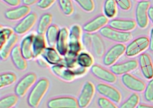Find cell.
Segmentation results:
<instances>
[{
    "instance_id": "cell-1",
    "label": "cell",
    "mask_w": 153,
    "mask_h": 108,
    "mask_svg": "<svg viewBox=\"0 0 153 108\" xmlns=\"http://www.w3.org/2000/svg\"><path fill=\"white\" fill-rule=\"evenodd\" d=\"M49 85V81L46 78H42L35 83L27 98V103L31 107L35 108L38 107L48 91Z\"/></svg>"
},
{
    "instance_id": "cell-2",
    "label": "cell",
    "mask_w": 153,
    "mask_h": 108,
    "mask_svg": "<svg viewBox=\"0 0 153 108\" xmlns=\"http://www.w3.org/2000/svg\"><path fill=\"white\" fill-rule=\"evenodd\" d=\"M82 31L79 25H74L69 31L68 39V50L66 55L76 58L81 50Z\"/></svg>"
},
{
    "instance_id": "cell-3",
    "label": "cell",
    "mask_w": 153,
    "mask_h": 108,
    "mask_svg": "<svg viewBox=\"0 0 153 108\" xmlns=\"http://www.w3.org/2000/svg\"><path fill=\"white\" fill-rule=\"evenodd\" d=\"M100 34L104 38L118 43H124L132 38L130 32H123L105 26L99 30Z\"/></svg>"
},
{
    "instance_id": "cell-4",
    "label": "cell",
    "mask_w": 153,
    "mask_h": 108,
    "mask_svg": "<svg viewBox=\"0 0 153 108\" xmlns=\"http://www.w3.org/2000/svg\"><path fill=\"white\" fill-rule=\"evenodd\" d=\"M149 40L146 37H139L131 42L126 47L125 53L128 57H134L149 47Z\"/></svg>"
},
{
    "instance_id": "cell-5",
    "label": "cell",
    "mask_w": 153,
    "mask_h": 108,
    "mask_svg": "<svg viewBox=\"0 0 153 108\" xmlns=\"http://www.w3.org/2000/svg\"><path fill=\"white\" fill-rule=\"evenodd\" d=\"M150 7V2L148 1H139L136 5L135 10L136 22L137 26L144 29L148 25L149 17L148 11Z\"/></svg>"
},
{
    "instance_id": "cell-6",
    "label": "cell",
    "mask_w": 153,
    "mask_h": 108,
    "mask_svg": "<svg viewBox=\"0 0 153 108\" xmlns=\"http://www.w3.org/2000/svg\"><path fill=\"white\" fill-rule=\"evenodd\" d=\"M126 47L123 43H117L112 46L104 55L103 63L106 66H111L125 53Z\"/></svg>"
},
{
    "instance_id": "cell-7",
    "label": "cell",
    "mask_w": 153,
    "mask_h": 108,
    "mask_svg": "<svg viewBox=\"0 0 153 108\" xmlns=\"http://www.w3.org/2000/svg\"><path fill=\"white\" fill-rule=\"evenodd\" d=\"M94 92L95 87L93 83L90 81L85 82L77 99L79 108H85L90 104L94 95Z\"/></svg>"
},
{
    "instance_id": "cell-8",
    "label": "cell",
    "mask_w": 153,
    "mask_h": 108,
    "mask_svg": "<svg viewBox=\"0 0 153 108\" xmlns=\"http://www.w3.org/2000/svg\"><path fill=\"white\" fill-rule=\"evenodd\" d=\"M48 108H79L78 100L71 96H63L52 98L47 103Z\"/></svg>"
},
{
    "instance_id": "cell-9",
    "label": "cell",
    "mask_w": 153,
    "mask_h": 108,
    "mask_svg": "<svg viewBox=\"0 0 153 108\" xmlns=\"http://www.w3.org/2000/svg\"><path fill=\"white\" fill-rule=\"evenodd\" d=\"M36 75L34 73H29L23 77L17 83L14 92L19 97H23L29 89L33 85L36 80Z\"/></svg>"
},
{
    "instance_id": "cell-10",
    "label": "cell",
    "mask_w": 153,
    "mask_h": 108,
    "mask_svg": "<svg viewBox=\"0 0 153 108\" xmlns=\"http://www.w3.org/2000/svg\"><path fill=\"white\" fill-rule=\"evenodd\" d=\"M96 89L100 95L113 102L118 103L121 101V95L120 91L112 86L100 83L96 85Z\"/></svg>"
},
{
    "instance_id": "cell-11",
    "label": "cell",
    "mask_w": 153,
    "mask_h": 108,
    "mask_svg": "<svg viewBox=\"0 0 153 108\" xmlns=\"http://www.w3.org/2000/svg\"><path fill=\"white\" fill-rule=\"evenodd\" d=\"M37 20V15L35 13H30L14 26L13 30L17 35H23L27 32L35 25Z\"/></svg>"
},
{
    "instance_id": "cell-12",
    "label": "cell",
    "mask_w": 153,
    "mask_h": 108,
    "mask_svg": "<svg viewBox=\"0 0 153 108\" xmlns=\"http://www.w3.org/2000/svg\"><path fill=\"white\" fill-rule=\"evenodd\" d=\"M121 81L126 88L134 92H143L146 88L145 84L142 80L129 73L123 74Z\"/></svg>"
},
{
    "instance_id": "cell-13",
    "label": "cell",
    "mask_w": 153,
    "mask_h": 108,
    "mask_svg": "<svg viewBox=\"0 0 153 108\" xmlns=\"http://www.w3.org/2000/svg\"><path fill=\"white\" fill-rule=\"evenodd\" d=\"M91 71L95 77L107 83H112L117 80L115 74L111 71L97 64H93L91 66Z\"/></svg>"
},
{
    "instance_id": "cell-14",
    "label": "cell",
    "mask_w": 153,
    "mask_h": 108,
    "mask_svg": "<svg viewBox=\"0 0 153 108\" xmlns=\"http://www.w3.org/2000/svg\"><path fill=\"white\" fill-rule=\"evenodd\" d=\"M137 67V61L135 59H131L124 62L114 64L110 66V70L115 75H123L134 70Z\"/></svg>"
},
{
    "instance_id": "cell-15",
    "label": "cell",
    "mask_w": 153,
    "mask_h": 108,
    "mask_svg": "<svg viewBox=\"0 0 153 108\" xmlns=\"http://www.w3.org/2000/svg\"><path fill=\"white\" fill-rule=\"evenodd\" d=\"M30 12L29 6L26 5H22L15 7L13 8L7 10L5 13V17L10 20H22Z\"/></svg>"
},
{
    "instance_id": "cell-16",
    "label": "cell",
    "mask_w": 153,
    "mask_h": 108,
    "mask_svg": "<svg viewBox=\"0 0 153 108\" xmlns=\"http://www.w3.org/2000/svg\"><path fill=\"white\" fill-rule=\"evenodd\" d=\"M108 22V18L105 15H99L86 23L82 27L85 32L93 33L105 26Z\"/></svg>"
},
{
    "instance_id": "cell-17",
    "label": "cell",
    "mask_w": 153,
    "mask_h": 108,
    "mask_svg": "<svg viewBox=\"0 0 153 108\" xmlns=\"http://www.w3.org/2000/svg\"><path fill=\"white\" fill-rule=\"evenodd\" d=\"M69 32L68 28L63 27L60 29L56 44V48L59 53L64 56L68 50V39Z\"/></svg>"
},
{
    "instance_id": "cell-18",
    "label": "cell",
    "mask_w": 153,
    "mask_h": 108,
    "mask_svg": "<svg viewBox=\"0 0 153 108\" xmlns=\"http://www.w3.org/2000/svg\"><path fill=\"white\" fill-rule=\"evenodd\" d=\"M136 22L133 20L115 19L110 20L108 23L111 28L123 32H129L133 30L136 26Z\"/></svg>"
},
{
    "instance_id": "cell-19",
    "label": "cell",
    "mask_w": 153,
    "mask_h": 108,
    "mask_svg": "<svg viewBox=\"0 0 153 108\" xmlns=\"http://www.w3.org/2000/svg\"><path fill=\"white\" fill-rule=\"evenodd\" d=\"M105 45L100 37L94 33H91L89 49H91L97 58H102L105 54Z\"/></svg>"
},
{
    "instance_id": "cell-20",
    "label": "cell",
    "mask_w": 153,
    "mask_h": 108,
    "mask_svg": "<svg viewBox=\"0 0 153 108\" xmlns=\"http://www.w3.org/2000/svg\"><path fill=\"white\" fill-rule=\"evenodd\" d=\"M139 64L143 76L147 79L153 77V64L150 56L146 53H142L139 58Z\"/></svg>"
},
{
    "instance_id": "cell-21",
    "label": "cell",
    "mask_w": 153,
    "mask_h": 108,
    "mask_svg": "<svg viewBox=\"0 0 153 108\" xmlns=\"http://www.w3.org/2000/svg\"><path fill=\"white\" fill-rule=\"evenodd\" d=\"M51 71L56 76L66 82H71L75 77L74 73L65 64L62 63L53 65Z\"/></svg>"
},
{
    "instance_id": "cell-22",
    "label": "cell",
    "mask_w": 153,
    "mask_h": 108,
    "mask_svg": "<svg viewBox=\"0 0 153 108\" xmlns=\"http://www.w3.org/2000/svg\"><path fill=\"white\" fill-rule=\"evenodd\" d=\"M10 56L15 67L20 71H24L27 68V60L23 56L20 46L16 45L12 50Z\"/></svg>"
},
{
    "instance_id": "cell-23",
    "label": "cell",
    "mask_w": 153,
    "mask_h": 108,
    "mask_svg": "<svg viewBox=\"0 0 153 108\" xmlns=\"http://www.w3.org/2000/svg\"><path fill=\"white\" fill-rule=\"evenodd\" d=\"M34 35L33 34L27 35L22 39L20 44L21 52L26 60H30L33 58V40Z\"/></svg>"
},
{
    "instance_id": "cell-24",
    "label": "cell",
    "mask_w": 153,
    "mask_h": 108,
    "mask_svg": "<svg viewBox=\"0 0 153 108\" xmlns=\"http://www.w3.org/2000/svg\"><path fill=\"white\" fill-rule=\"evenodd\" d=\"M41 56L48 64L53 65L62 64L64 61L57 50L53 47H46Z\"/></svg>"
},
{
    "instance_id": "cell-25",
    "label": "cell",
    "mask_w": 153,
    "mask_h": 108,
    "mask_svg": "<svg viewBox=\"0 0 153 108\" xmlns=\"http://www.w3.org/2000/svg\"><path fill=\"white\" fill-rule=\"evenodd\" d=\"M17 40L18 35L17 34L14 33L4 46L0 48V58L2 60L5 61L8 59L12 50L16 46Z\"/></svg>"
},
{
    "instance_id": "cell-26",
    "label": "cell",
    "mask_w": 153,
    "mask_h": 108,
    "mask_svg": "<svg viewBox=\"0 0 153 108\" xmlns=\"http://www.w3.org/2000/svg\"><path fill=\"white\" fill-rule=\"evenodd\" d=\"M46 48V42L44 35L37 34L34 35L33 40V58L41 55Z\"/></svg>"
},
{
    "instance_id": "cell-27",
    "label": "cell",
    "mask_w": 153,
    "mask_h": 108,
    "mask_svg": "<svg viewBox=\"0 0 153 108\" xmlns=\"http://www.w3.org/2000/svg\"><path fill=\"white\" fill-rule=\"evenodd\" d=\"M52 15L50 13H45L41 16L38 23L36 32L37 34L44 35L48 28L50 26L52 22Z\"/></svg>"
},
{
    "instance_id": "cell-28",
    "label": "cell",
    "mask_w": 153,
    "mask_h": 108,
    "mask_svg": "<svg viewBox=\"0 0 153 108\" xmlns=\"http://www.w3.org/2000/svg\"><path fill=\"white\" fill-rule=\"evenodd\" d=\"M60 29L56 25H51L48 28L46 33V40L50 46V47H53L56 46L59 32Z\"/></svg>"
},
{
    "instance_id": "cell-29",
    "label": "cell",
    "mask_w": 153,
    "mask_h": 108,
    "mask_svg": "<svg viewBox=\"0 0 153 108\" xmlns=\"http://www.w3.org/2000/svg\"><path fill=\"white\" fill-rule=\"evenodd\" d=\"M77 64L82 67L88 68L91 67L94 63V59L92 56L87 52H81L76 57Z\"/></svg>"
},
{
    "instance_id": "cell-30",
    "label": "cell",
    "mask_w": 153,
    "mask_h": 108,
    "mask_svg": "<svg viewBox=\"0 0 153 108\" xmlns=\"http://www.w3.org/2000/svg\"><path fill=\"white\" fill-rule=\"evenodd\" d=\"M103 12L108 18H113L117 13V4L115 0H106L103 5Z\"/></svg>"
},
{
    "instance_id": "cell-31",
    "label": "cell",
    "mask_w": 153,
    "mask_h": 108,
    "mask_svg": "<svg viewBox=\"0 0 153 108\" xmlns=\"http://www.w3.org/2000/svg\"><path fill=\"white\" fill-rule=\"evenodd\" d=\"M17 79L16 75L12 72H7L2 73L0 75V88H2L5 86L13 84Z\"/></svg>"
},
{
    "instance_id": "cell-32",
    "label": "cell",
    "mask_w": 153,
    "mask_h": 108,
    "mask_svg": "<svg viewBox=\"0 0 153 108\" xmlns=\"http://www.w3.org/2000/svg\"><path fill=\"white\" fill-rule=\"evenodd\" d=\"M19 97L15 94L7 95L0 100V108H12L18 101Z\"/></svg>"
},
{
    "instance_id": "cell-33",
    "label": "cell",
    "mask_w": 153,
    "mask_h": 108,
    "mask_svg": "<svg viewBox=\"0 0 153 108\" xmlns=\"http://www.w3.org/2000/svg\"><path fill=\"white\" fill-rule=\"evenodd\" d=\"M59 7L66 16H70L74 12V6L72 2V0H58Z\"/></svg>"
},
{
    "instance_id": "cell-34",
    "label": "cell",
    "mask_w": 153,
    "mask_h": 108,
    "mask_svg": "<svg viewBox=\"0 0 153 108\" xmlns=\"http://www.w3.org/2000/svg\"><path fill=\"white\" fill-rule=\"evenodd\" d=\"M139 102V97L136 93H133L123 103L120 108H135Z\"/></svg>"
},
{
    "instance_id": "cell-35",
    "label": "cell",
    "mask_w": 153,
    "mask_h": 108,
    "mask_svg": "<svg viewBox=\"0 0 153 108\" xmlns=\"http://www.w3.org/2000/svg\"><path fill=\"white\" fill-rule=\"evenodd\" d=\"M14 30L7 27L1 26L0 29V48L8 41V40L14 34Z\"/></svg>"
},
{
    "instance_id": "cell-36",
    "label": "cell",
    "mask_w": 153,
    "mask_h": 108,
    "mask_svg": "<svg viewBox=\"0 0 153 108\" xmlns=\"http://www.w3.org/2000/svg\"><path fill=\"white\" fill-rule=\"evenodd\" d=\"M80 7L87 12H91L94 9V3L93 0H74Z\"/></svg>"
},
{
    "instance_id": "cell-37",
    "label": "cell",
    "mask_w": 153,
    "mask_h": 108,
    "mask_svg": "<svg viewBox=\"0 0 153 108\" xmlns=\"http://www.w3.org/2000/svg\"><path fill=\"white\" fill-rule=\"evenodd\" d=\"M144 97L146 101H153V77L148 83L144 92Z\"/></svg>"
},
{
    "instance_id": "cell-38",
    "label": "cell",
    "mask_w": 153,
    "mask_h": 108,
    "mask_svg": "<svg viewBox=\"0 0 153 108\" xmlns=\"http://www.w3.org/2000/svg\"><path fill=\"white\" fill-rule=\"evenodd\" d=\"M100 108H118L112 101L106 97H100L97 100Z\"/></svg>"
},
{
    "instance_id": "cell-39",
    "label": "cell",
    "mask_w": 153,
    "mask_h": 108,
    "mask_svg": "<svg viewBox=\"0 0 153 108\" xmlns=\"http://www.w3.org/2000/svg\"><path fill=\"white\" fill-rule=\"evenodd\" d=\"M117 5L123 10H128L131 7V2L130 0H115Z\"/></svg>"
},
{
    "instance_id": "cell-40",
    "label": "cell",
    "mask_w": 153,
    "mask_h": 108,
    "mask_svg": "<svg viewBox=\"0 0 153 108\" xmlns=\"http://www.w3.org/2000/svg\"><path fill=\"white\" fill-rule=\"evenodd\" d=\"M56 0H40L38 3L37 5L39 8L45 10L50 8Z\"/></svg>"
},
{
    "instance_id": "cell-41",
    "label": "cell",
    "mask_w": 153,
    "mask_h": 108,
    "mask_svg": "<svg viewBox=\"0 0 153 108\" xmlns=\"http://www.w3.org/2000/svg\"><path fill=\"white\" fill-rule=\"evenodd\" d=\"M2 1L5 3H7L8 5L13 7L19 6L21 1L20 0H2Z\"/></svg>"
},
{
    "instance_id": "cell-42",
    "label": "cell",
    "mask_w": 153,
    "mask_h": 108,
    "mask_svg": "<svg viewBox=\"0 0 153 108\" xmlns=\"http://www.w3.org/2000/svg\"><path fill=\"white\" fill-rule=\"evenodd\" d=\"M37 63L38 64L43 68H47L48 67V63L43 58H39L37 59Z\"/></svg>"
},
{
    "instance_id": "cell-43",
    "label": "cell",
    "mask_w": 153,
    "mask_h": 108,
    "mask_svg": "<svg viewBox=\"0 0 153 108\" xmlns=\"http://www.w3.org/2000/svg\"><path fill=\"white\" fill-rule=\"evenodd\" d=\"M149 49L150 50V51H151V52H153V28L151 29V32H150Z\"/></svg>"
},
{
    "instance_id": "cell-44",
    "label": "cell",
    "mask_w": 153,
    "mask_h": 108,
    "mask_svg": "<svg viewBox=\"0 0 153 108\" xmlns=\"http://www.w3.org/2000/svg\"><path fill=\"white\" fill-rule=\"evenodd\" d=\"M40 0H22V2L24 5H26L27 6L32 5L36 3H38Z\"/></svg>"
},
{
    "instance_id": "cell-45",
    "label": "cell",
    "mask_w": 153,
    "mask_h": 108,
    "mask_svg": "<svg viewBox=\"0 0 153 108\" xmlns=\"http://www.w3.org/2000/svg\"><path fill=\"white\" fill-rule=\"evenodd\" d=\"M148 15L149 19L153 23V6H150L148 11Z\"/></svg>"
},
{
    "instance_id": "cell-46",
    "label": "cell",
    "mask_w": 153,
    "mask_h": 108,
    "mask_svg": "<svg viewBox=\"0 0 153 108\" xmlns=\"http://www.w3.org/2000/svg\"><path fill=\"white\" fill-rule=\"evenodd\" d=\"M136 108H153V106H149V105L140 104L137 105Z\"/></svg>"
},
{
    "instance_id": "cell-47",
    "label": "cell",
    "mask_w": 153,
    "mask_h": 108,
    "mask_svg": "<svg viewBox=\"0 0 153 108\" xmlns=\"http://www.w3.org/2000/svg\"><path fill=\"white\" fill-rule=\"evenodd\" d=\"M138 1H147V0H138Z\"/></svg>"
},
{
    "instance_id": "cell-48",
    "label": "cell",
    "mask_w": 153,
    "mask_h": 108,
    "mask_svg": "<svg viewBox=\"0 0 153 108\" xmlns=\"http://www.w3.org/2000/svg\"><path fill=\"white\" fill-rule=\"evenodd\" d=\"M12 108H15V107H12Z\"/></svg>"
}]
</instances>
